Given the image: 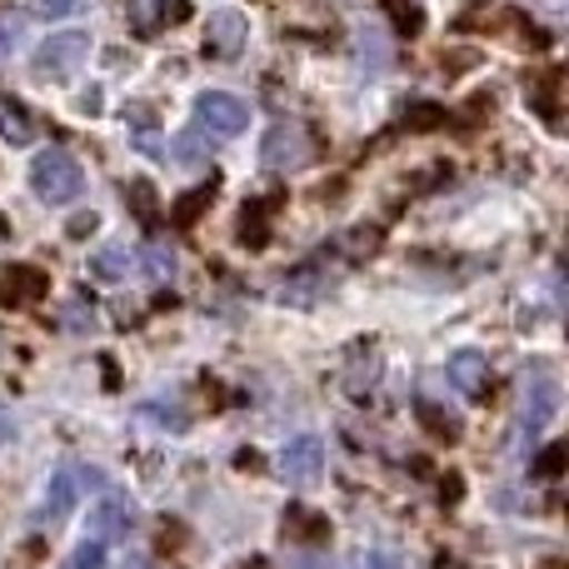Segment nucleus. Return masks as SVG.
<instances>
[{"instance_id":"nucleus-7","label":"nucleus","mask_w":569,"mask_h":569,"mask_svg":"<svg viewBox=\"0 0 569 569\" xmlns=\"http://www.w3.org/2000/svg\"><path fill=\"white\" fill-rule=\"evenodd\" d=\"M76 485H100L96 470H60L56 480H50L46 490V505L36 510V525H60L70 515V505H76Z\"/></svg>"},{"instance_id":"nucleus-27","label":"nucleus","mask_w":569,"mask_h":569,"mask_svg":"<svg viewBox=\"0 0 569 569\" xmlns=\"http://www.w3.org/2000/svg\"><path fill=\"white\" fill-rule=\"evenodd\" d=\"M190 20V0H166V26H180Z\"/></svg>"},{"instance_id":"nucleus-31","label":"nucleus","mask_w":569,"mask_h":569,"mask_svg":"<svg viewBox=\"0 0 569 569\" xmlns=\"http://www.w3.org/2000/svg\"><path fill=\"white\" fill-rule=\"evenodd\" d=\"M126 569H156L150 560H126Z\"/></svg>"},{"instance_id":"nucleus-12","label":"nucleus","mask_w":569,"mask_h":569,"mask_svg":"<svg viewBox=\"0 0 569 569\" xmlns=\"http://www.w3.org/2000/svg\"><path fill=\"white\" fill-rule=\"evenodd\" d=\"M130 270H136V256H130L126 246H100L96 256H90V280H100V284L130 280Z\"/></svg>"},{"instance_id":"nucleus-25","label":"nucleus","mask_w":569,"mask_h":569,"mask_svg":"<svg viewBox=\"0 0 569 569\" xmlns=\"http://www.w3.org/2000/svg\"><path fill=\"white\" fill-rule=\"evenodd\" d=\"M560 470H565V445H550L540 455V475H560Z\"/></svg>"},{"instance_id":"nucleus-3","label":"nucleus","mask_w":569,"mask_h":569,"mask_svg":"<svg viewBox=\"0 0 569 569\" xmlns=\"http://www.w3.org/2000/svg\"><path fill=\"white\" fill-rule=\"evenodd\" d=\"M250 126V106L230 90H206L196 100V130H210V136H240Z\"/></svg>"},{"instance_id":"nucleus-9","label":"nucleus","mask_w":569,"mask_h":569,"mask_svg":"<svg viewBox=\"0 0 569 569\" xmlns=\"http://www.w3.org/2000/svg\"><path fill=\"white\" fill-rule=\"evenodd\" d=\"M450 380H455V390L465 395V400H485L490 395V360H485L480 350H455L450 355Z\"/></svg>"},{"instance_id":"nucleus-5","label":"nucleus","mask_w":569,"mask_h":569,"mask_svg":"<svg viewBox=\"0 0 569 569\" xmlns=\"http://www.w3.org/2000/svg\"><path fill=\"white\" fill-rule=\"evenodd\" d=\"M86 56H90V36H86V30H60V36H50L46 46L36 50V60H30V66H36L40 80H56V76H70V70H76Z\"/></svg>"},{"instance_id":"nucleus-1","label":"nucleus","mask_w":569,"mask_h":569,"mask_svg":"<svg viewBox=\"0 0 569 569\" xmlns=\"http://www.w3.org/2000/svg\"><path fill=\"white\" fill-rule=\"evenodd\" d=\"M30 190H36L46 206H70V200L86 190V170H80V160L70 156V150L50 146L36 156V166H30Z\"/></svg>"},{"instance_id":"nucleus-23","label":"nucleus","mask_w":569,"mask_h":569,"mask_svg":"<svg viewBox=\"0 0 569 569\" xmlns=\"http://www.w3.org/2000/svg\"><path fill=\"white\" fill-rule=\"evenodd\" d=\"M405 120H410V126H420V130H430V126H440V120H445V110L440 106H425V100H420V106H410V116H405Z\"/></svg>"},{"instance_id":"nucleus-10","label":"nucleus","mask_w":569,"mask_h":569,"mask_svg":"<svg viewBox=\"0 0 569 569\" xmlns=\"http://www.w3.org/2000/svg\"><path fill=\"white\" fill-rule=\"evenodd\" d=\"M46 295V276L30 266H10L6 276H0V305H30Z\"/></svg>"},{"instance_id":"nucleus-20","label":"nucleus","mask_w":569,"mask_h":569,"mask_svg":"<svg viewBox=\"0 0 569 569\" xmlns=\"http://www.w3.org/2000/svg\"><path fill=\"white\" fill-rule=\"evenodd\" d=\"M240 240L266 246V206H246V210H240Z\"/></svg>"},{"instance_id":"nucleus-2","label":"nucleus","mask_w":569,"mask_h":569,"mask_svg":"<svg viewBox=\"0 0 569 569\" xmlns=\"http://www.w3.org/2000/svg\"><path fill=\"white\" fill-rule=\"evenodd\" d=\"M260 160H266V170H276V176H290V170H305L315 160V146H310V130L295 126V120H280V126H270L266 146H260Z\"/></svg>"},{"instance_id":"nucleus-8","label":"nucleus","mask_w":569,"mask_h":569,"mask_svg":"<svg viewBox=\"0 0 569 569\" xmlns=\"http://www.w3.org/2000/svg\"><path fill=\"white\" fill-rule=\"evenodd\" d=\"M246 36H250V20L240 10H216L210 16V30H206V50L216 60H236L246 50Z\"/></svg>"},{"instance_id":"nucleus-19","label":"nucleus","mask_w":569,"mask_h":569,"mask_svg":"<svg viewBox=\"0 0 569 569\" xmlns=\"http://www.w3.org/2000/svg\"><path fill=\"white\" fill-rule=\"evenodd\" d=\"M126 200H130V210H136V216H140V220H156V190H150V186H146V180H130Z\"/></svg>"},{"instance_id":"nucleus-15","label":"nucleus","mask_w":569,"mask_h":569,"mask_svg":"<svg viewBox=\"0 0 569 569\" xmlns=\"http://www.w3.org/2000/svg\"><path fill=\"white\" fill-rule=\"evenodd\" d=\"M210 200H216V180H206V186H196L190 196H180L170 216H176V226H196V216L210 206Z\"/></svg>"},{"instance_id":"nucleus-11","label":"nucleus","mask_w":569,"mask_h":569,"mask_svg":"<svg viewBox=\"0 0 569 569\" xmlns=\"http://www.w3.org/2000/svg\"><path fill=\"white\" fill-rule=\"evenodd\" d=\"M126 530H130V505L120 500V495H106V500L90 510V535L110 545L116 535H126Z\"/></svg>"},{"instance_id":"nucleus-29","label":"nucleus","mask_w":569,"mask_h":569,"mask_svg":"<svg viewBox=\"0 0 569 569\" xmlns=\"http://www.w3.org/2000/svg\"><path fill=\"white\" fill-rule=\"evenodd\" d=\"M10 46H16V26H10V20H0V56H6Z\"/></svg>"},{"instance_id":"nucleus-24","label":"nucleus","mask_w":569,"mask_h":569,"mask_svg":"<svg viewBox=\"0 0 569 569\" xmlns=\"http://www.w3.org/2000/svg\"><path fill=\"white\" fill-rule=\"evenodd\" d=\"M350 569H400V565H395L390 555H380V550H360V555L350 560Z\"/></svg>"},{"instance_id":"nucleus-14","label":"nucleus","mask_w":569,"mask_h":569,"mask_svg":"<svg viewBox=\"0 0 569 569\" xmlns=\"http://www.w3.org/2000/svg\"><path fill=\"white\" fill-rule=\"evenodd\" d=\"M130 26H136V36H160L166 30V0H130Z\"/></svg>"},{"instance_id":"nucleus-30","label":"nucleus","mask_w":569,"mask_h":569,"mask_svg":"<svg viewBox=\"0 0 569 569\" xmlns=\"http://www.w3.org/2000/svg\"><path fill=\"white\" fill-rule=\"evenodd\" d=\"M10 435H16V420H10V410H6V405H0V445H6Z\"/></svg>"},{"instance_id":"nucleus-16","label":"nucleus","mask_w":569,"mask_h":569,"mask_svg":"<svg viewBox=\"0 0 569 569\" xmlns=\"http://www.w3.org/2000/svg\"><path fill=\"white\" fill-rule=\"evenodd\" d=\"M140 420H150V425H160V430H170V435H186V410L180 405H166V400H150V405H140Z\"/></svg>"},{"instance_id":"nucleus-13","label":"nucleus","mask_w":569,"mask_h":569,"mask_svg":"<svg viewBox=\"0 0 569 569\" xmlns=\"http://www.w3.org/2000/svg\"><path fill=\"white\" fill-rule=\"evenodd\" d=\"M0 136H6L10 146H30V140H36V120H30V110L20 106L16 96H0Z\"/></svg>"},{"instance_id":"nucleus-6","label":"nucleus","mask_w":569,"mask_h":569,"mask_svg":"<svg viewBox=\"0 0 569 569\" xmlns=\"http://www.w3.org/2000/svg\"><path fill=\"white\" fill-rule=\"evenodd\" d=\"M320 470H325V445L315 435H300V440H290L280 450V475L290 485H315Z\"/></svg>"},{"instance_id":"nucleus-22","label":"nucleus","mask_w":569,"mask_h":569,"mask_svg":"<svg viewBox=\"0 0 569 569\" xmlns=\"http://www.w3.org/2000/svg\"><path fill=\"white\" fill-rule=\"evenodd\" d=\"M80 0H30V16H40V20H60V16H70Z\"/></svg>"},{"instance_id":"nucleus-18","label":"nucleus","mask_w":569,"mask_h":569,"mask_svg":"<svg viewBox=\"0 0 569 569\" xmlns=\"http://www.w3.org/2000/svg\"><path fill=\"white\" fill-rule=\"evenodd\" d=\"M100 565H106V540H96V535H90V540H80L76 555L66 560V569H100Z\"/></svg>"},{"instance_id":"nucleus-17","label":"nucleus","mask_w":569,"mask_h":569,"mask_svg":"<svg viewBox=\"0 0 569 569\" xmlns=\"http://www.w3.org/2000/svg\"><path fill=\"white\" fill-rule=\"evenodd\" d=\"M146 270H150V276H156V280H176L180 256H176V250H170V246H160V240H156V246L146 250Z\"/></svg>"},{"instance_id":"nucleus-4","label":"nucleus","mask_w":569,"mask_h":569,"mask_svg":"<svg viewBox=\"0 0 569 569\" xmlns=\"http://www.w3.org/2000/svg\"><path fill=\"white\" fill-rule=\"evenodd\" d=\"M560 415V380L550 375H525L520 385V435H540Z\"/></svg>"},{"instance_id":"nucleus-28","label":"nucleus","mask_w":569,"mask_h":569,"mask_svg":"<svg viewBox=\"0 0 569 569\" xmlns=\"http://www.w3.org/2000/svg\"><path fill=\"white\" fill-rule=\"evenodd\" d=\"M80 116H100V90H80Z\"/></svg>"},{"instance_id":"nucleus-26","label":"nucleus","mask_w":569,"mask_h":569,"mask_svg":"<svg viewBox=\"0 0 569 569\" xmlns=\"http://www.w3.org/2000/svg\"><path fill=\"white\" fill-rule=\"evenodd\" d=\"M96 226H100V220H96V210H86V216H76V220H70L66 230H70V236H76V240H80V236H90V230H96Z\"/></svg>"},{"instance_id":"nucleus-21","label":"nucleus","mask_w":569,"mask_h":569,"mask_svg":"<svg viewBox=\"0 0 569 569\" xmlns=\"http://www.w3.org/2000/svg\"><path fill=\"white\" fill-rule=\"evenodd\" d=\"M385 10L395 16V30H400V36H415V30H420V10H415L410 0H385Z\"/></svg>"}]
</instances>
